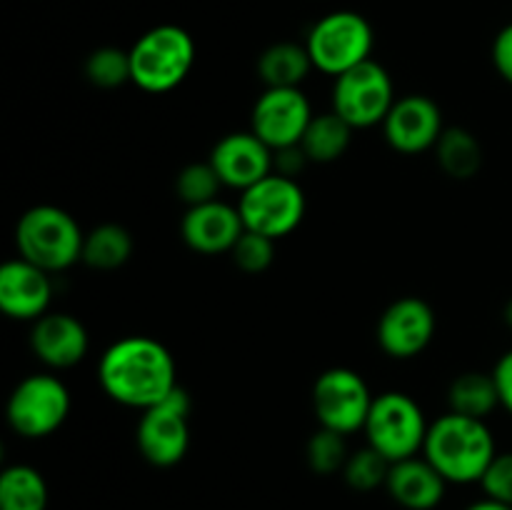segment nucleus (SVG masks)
<instances>
[{
	"label": "nucleus",
	"instance_id": "4468645a",
	"mask_svg": "<svg viewBox=\"0 0 512 510\" xmlns=\"http://www.w3.org/2000/svg\"><path fill=\"white\" fill-rule=\"evenodd\" d=\"M443 110L428 95H405L390 108L383 123L385 140L390 148L403 155H418L435 148L443 135Z\"/></svg>",
	"mask_w": 512,
	"mask_h": 510
},
{
	"label": "nucleus",
	"instance_id": "7ed1b4c3",
	"mask_svg": "<svg viewBox=\"0 0 512 510\" xmlns=\"http://www.w3.org/2000/svg\"><path fill=\"white\" fill-rule=\"evenodd\" d=\"M85 233L78 220L58 205H33L15 225V248L50 275L68 270L83 258Z\"/></svg>",
	"mask_w": 512,
	"mask_h": 510
},
{
	"label": "nucleus",
	"instance_id": "b1692460",
	"mask_svg": "<svg viewBox=\"0 0 512 510\" xmlns=\"http://www.w3.org/2000/svg\"><path fill=\"white\" fill-rule=\"evenodd\" d=\"M133 255V235L128 228L118 223L95 225L90 233H85L83 243V263L93 270H118Z\"/></svg>",
	"mask_w": 512,
	"mask_h": 510
},
{
	"label": "nucleus",
	"instance_id": "2f4dec72",
	"mask_svg": "<svg viewBox=\"0 0 512 510\" xmlns=\"http://www.w3.org/2000/svg\"><path fill=\"white\" fill-rule=\"evenodd\" d=\"M493 65L500 78L512 85V23L505 25L493 40Z\"/></svg>",
	"mask_w": 512,
	"mask_h": 510
},
{
	"label": "nucleus",
	"instance_id": "1a4fd4ad",
	"mask_svg": "<svg viewBox=\"0 0 512 510\" xmlns=\"http://www.w3.org/2000/svg\"><path fill=\"white\" fill-rule=\"evenodd\" d=\"M393 103V78L378 60H365L335 78L333 110L353 128L383 125Z\"/></svg>",
	"mask_w": 512,
	"mask_h": 510
},
{
	"label": "nucleus",
	"instance_id": "393cba45",
	"mask_svg": "<svg viewBox=\"0 0 512 510\" xmlns=\"http://www.w3.org/2000/svg\"><path fill=\"white\" fill-rule=\"evenodd\" d=\"M48 485L33 465H10L0 475V510H45Z\"/></svg>",
	"mask_w": 512,
	"mask_h": 510
},
{
	"label": "nucleus",
	"instance_id": "39448f33",
	"mask_svg": "<svg viewBox=\"0 0 512 510\" xmlns=\"http://www.w3.org/2000/svg\"><path fill=\"white\" fill-rule=\"evenodd\" d=\"M428 428L418 400L400 390H388L375 395L363 433L370 448L378 450L390 463H400L423 453Z\"/></svg>",
	"mask_w": 512,
	"mask_h": 510
},
{
	"label": "nucleus",
	"instance_id": "20e7f679",
	"mask_svg": "<svg viewBox=\"0 0 512 510\" xmlns=\"http://www.w3.org/2000/svg\"><path fill=\"white\" fill-rule=\"evenodd\" d=\"M195 65V40L180 25H155L130 48L133 83L145 93H170Z\"/></svg>",
	"mask_w": 512,
	"mask_h": 510
},
{
	"label": "nucleus",
	"instance_id": "473e14b6",
	"mask_svg": "<svg viewBox=\"0 0 512 510\" xmlns=\"http://www.w3.org/2000/svg\"><path fill=\"white\" fill-rule=\"evenodd\" d=\"M493 378L495 385H498L500 405L512 415V350L500 355L498 365L493 368Z\"/></svg>",
	"mask_w": 512,
	"mask_h": 510
},
{
	"label": "nucleus",
	"instance_id": "f03ea898",
	"mask_svg": "<svg viewBox=\"0 0 512 510\" xmlns=\"http://www.w3.org/2000/svg\"><path fill=\"white\" fill-rule=\"evenodd\" d=\"M423 455L448 483H480L498 455L488 423L468 415L445 413L430 423Z\"/></svg>",
	"mask_w": 512,
	"mask_h": 510
},
{
	"label": "nucleus",
	"instance_id": "cd10ccee",
	"mask_svg": "<svg viewBox=\"0 0 512 510\" xmlns=\"http://www.w3.org/2000/svg\"><path fill=\"white\" fill-rule=\"evenodd\" d=\"M390 465H393L390 460H385L378 450L368 445V448L350 453L348 463L343 468V478L358 493H370V490L388 483Z\"/></svg>",
	"mask_w": 512,
	"mask_h": 510
},
{
	"label": "nucleus",
	"instance_id": "5701e85b",
	"mask_svg": "<svg viewBox=\"0 0 512 510\" xmlns=\"http://www.w3.org/2000/svg\"><path fill=\"white\" fill-rule=\"evenodd\" d=\"M433 150L440 170L455 180L475 178L483 168V145L465 128H445Z\"/></svg>",
	"mask_w": 512,
	"mask_h": 510
},
{
	"label": "nucleus",
	"instance_id": "412c9836",
	"mask_svg": "<svg viewBox=\"0 0 512 510\" xmlns=\"http://www.w3.org/2000/svg\"><path fill=\"white\" fill-rule=\"evenodd\" d=\"M353 130V125L340 118L335 110L313 115L303 140H300V148L308 155L310 163H335L350 148Z\"/></svg>",
	"mask_w": 512,
	"mask_h": 510
},
{
	"label": "nucleus",
	"instance_id": "dca6fc26",
	"mask_svg": "<svg viewBox=\"0 0 512 510\" xmlns=\"http://www.w3.org/2000/svg\"><path fill=\"white\" fill-rule=\"evenodd\" d=\"M53 283L48 270L25 258H15L0 268V310L13 320H38L48 313Z\"/></svg>",
	"mask_w": 512,
	"mask_h": 510
},
{
	"label": "nucleus",
	"instance_id": "c85d7f7f",
	"mask_svg": "<svg viewBox=\"0 0 512 510\" xmlns=\"http://www.w3.org/2000/svg\"><path fill=\"white\" fill-rule=\"evenodd\" d=\"M305 458H308L310 470L318 475H335L338 470L343 473L345 463H348L350 458L348 445H345V435L328 428H320L318 433H313V438L308 440Z\"/></svg>",
	"mask_w": 512,
	"mask_h": 510
},
{
	"label": "nucleus",
	"instance_id": "0eeeda50",
	"mask_svg": "<svg viewBox=\"0 0 512 510\" xmlns=\"http://www.w3.org/2000/svg\"><path fill=\"white\" fill-rule=\"evenodd\" d=\"M238 210L245 230L280 240L303 223L305 193L295 178L270 173L240 193Z\"/></svg>",
	"mask_w": 512,
	"mask_h": 510
},
{
	"label": "nucleus",
	"instance_id": "ddd939ff",
	"mask_svg": "<svg viewBox=\"0 0 512 510\" xmlns=\"http://www.w3.org/2000/svg\"><path fill=\"white\" fill-rule=\"evenodd\" d=\"M435 310L423 298H398L378 320V345L395 360L423 353L435 335Z\"/></svg>",
	"mask_w": 512,
	"mask_h": 510
},
{
	"label": "nucleus",
	"instance_id": "f3484780",
	"mask_svg": "<svg viewBox=\"0 0 512 510\" xmlns=\"http://www.w3.org/2000/svg\"><path fill=\"white\" fill-rule=\"evenodd\" d=\"M243 230L245 225L238 205L233 208L223 200L193 205L185 210L183 220H180V235H183L185 245L200 255L230 253Z\"/></svg>",
	"mask_w": 512,
	"mask_h": 510
},
{
	"label": "nucleus",
	"instance_id": "a878e982",
	"mask_svg": "<svg viewBox=\"0 0 512 510\" xmlns=\"http://www.w3.org/2000/svg\"><path fill=\"white\" fill-rule=\"evenodd\" d=\"M85 78L95 85V88H120L125 83H133V68H130V50L113 48V45H103V48L93 50L85 60Z\"/></svg>",
	"mask_w": 512,
	"mask_h": 510
},
{
	"label": "nucleus",
	"instance_id": "72a5a7b5",
	"mask_svg": "<svg viewBox=\"0 0 512 510\" xmlns=\"http://www.w3.org/2000/svg\"><path fill=\"white\" fill-rule=\"evenodd\" d=\"M308 163H310L308 155L303 153V148H300V145H290V148L275 150V173H280V175L295 178V175H298Z\"/></svg>",
	"mask_w": 512,
	"mask_h": 510
},
{
	"label": "nucleus",
	"instance_id": "f704fd0d",
	"mask_svg": "<svg viewBox=\"0 0 512 510\" xmlns=\"http://www.w3.org/2000/svg\"><path fill=\"white\" fill-rule=\"evenodd\" d=\"M465 510H512V505L500 503V500H493V498H483V500H475V503L468 505Z\"/></svg>",
	"mask_w": 512,
	"mask_h": 510
},
{
	"label": "nucleus",
	"instance_id": "f257e3e1",
	"mask_svg": "<svg viewBox=\"0 0 512 510\" xmlns=\"http://www.w3.org/2000/svg\"><path fill=\"white\" fill-rule=\"evenodd\" d=\"M98 383L115 403L148 410L178 388V368L160 340L128 335L100 355Z\"/></svg>",
	"mask_w": 512,
	"mask_h": 510
},
{
	"label": "nucleus",
	"instance_id": "2eb2a0df",
	"mask_svg": "<svg viewBox=\"0 0 512 510\" xmlns=\"http://www.w3.org/2000/svg\"><path fill=\"white\" fill-rule=\"evenodd\" d=\"M210 163L223 185L243 193L245 188L275 173V150L263 143L253 130H240V133L223 135L213 145Z\"/></svg>",
	"mask_w": 512,
	"mask_h": 510
},
{
	"label": "nucleus",
	"instance_id": "f8f14e48",
	"mask_svg": "<svg viewBox=\"0 0 512 510\" xmlns=\"http://www.w3.org/2000/svg\"><path fill=\"white\" fill-rule=\"evenodd\" d=\"M313 115V105L300 88H265L253 105L250 130L273 150H283L300 145Z\"/></svg>",
	"mask_w": 512,
	"mask_h": 510
},
{
	"label": "nucleus",
	"instance_id": "4be33fe9",
	"mask_svg": "<svg viewBox=\"0 0 512 510\" xmlns=\"http://www.w3.org/2000/svg\"><path fill=\"white\" fill-rule=\"evenodd\" d=\"M450 413L468 415V418L485 420L500 405L498 385H495L493 373H480V370H468L460 373L448 388Z\"/></svg>",
	"mask_w": 512,
	"mask_h": 510
},
{
	"label": "nucleus",
	"instance_id": "c756f323",
	"mask_svg": "<svg viewBox=\"0 0 512 510\" xmlns=\"http://www.w3.org/2000/svg\"><path fill=\"white\" fill-rule=\"evenodd\" d=\"M233 255V263L238 265L243 273L260 275L273 265L275 260V240L265 238V235L253 233V230H243V235L238 238V243L230 250Z\"/></svg>",
	"mask_w": 512,
	"mask_h": 510
},
{
	"label": "nucleus",
	"instance_id": "6e6552de",
	"mask_svg": "<svg viewBox=\"0 0 512 510\" xmlns=\"http://www.w3.org/2000/svg\"><path fill=\"white\" fill-rule=\"evenodd\" d=\"M5 413L20 438H48L70 415L68 385L48 373L28 375L10 393Z\"/></svg>",
	"mask_w": 512,
	"mask_h": 510
},
{
	"label": "nucleus",
	"instance_id": "6ab92c4d",
	"mask_svg": "<svg viewBox=\"0 0 512 510\" xmlns=\"http://www.w3.org/2000/svg\"><path fill=\"white\" fill-rule=\"evenodd\" d=\"M445 485L448 480L435 470V465L428 458L400 460V463L390 465L388 473V488L390 498L398 505L408 510H433L443 503Z\"/></svg>",
	"mask_w": 512,
	"mask_h": 510
},
{
	"label": "nucleus",
	"instance_id": "9b49d317",
	"mask_svg": "<svg viewBox=\"0 0 512 510\" xmlns=\"http://www.w3.org/2000/svg\"><path fill=\"white\" fill-rule=\"evenodd\" d=\"M373 393L360 373L350 368H330L313 385V410L320 428L353 435L365 428Z\"/></svg>",
	"mask_w": 512,
	"mask_h": 510
},
{
	"label": "nucleus",
	"instance_id": "423d86ee",
	"mask_svg": "<svg viewBox=\"0 0 512 510\" xmlns=\"http://www.w3.org/2000/svg\"><path fill=\"white\" fill-rule=\"evenodd\" d=\"M373 45V25L355 10H335L323 15L305 38L315 70L333 78L370 60Z\"/></svg>",
	"mask_w": 512,
	"mask_h": 510
},
{
	"label": "nucleus",
	"instance_id": "9d476101",
	"mask_svg": "<svg viewBox=\"0 0 512 510\" xmlns=\"http://www.w3.org/2000/svg\"><path fill=\"white\" fill-rule=\"evenodd\" d=\"M190 395L175 388L165 400L143 410L135 430L138 450L155 468H173L190 448Z\"/></svg>",
	"mask_w": 512,
	"mask_h": 510
},
{
	"label": "nucleus",
	"instance_id": "aec40b11",
	"mask_svg": "<svg viewBox=\"0 0 512 510\" xmlns=\"http://www.w3.org/2000/svg\"><path fill=\"white\" fill-rule=\"evenodd\" d=\"M305 43H273L260 53L258 58V78L263 80L265 88H300L305 78L313 70Z\"/></svg>",
	"mask_w": 512,
	"mask_h": 510
},
{
	"label": "nucleus",
	"instance_id": "c9c22d12",
	"mask_svg": "<svg viewBox=\"0 0 512 510\" xmlns=\"http://www.w3.org/2000/svg\"><path fill=\"white\" fill-rule=\"evenodd\" d=\"M503 320H505V325H508V328L512 330V298L508 300V305H505V310H503Z\"/></svg>",
	"mask_w": 512,
	"mask_h": 510
},
{
	"label": "nucleus",
	"instance_id": "7c9ffc66",
	"mask_svg": "<svg viewBox=\"0 0 512 510\" xmlns=\"http://www.w3.org/2000/svg\"><path fill=\"white\" fill-rule=\"evenodd\" d=\"M485 490V498L500 500V503L512 505V450L510 453H498L493 463L485 470L480 480Z\"/></svg>",
	"mask_w": 512,
	"mask_h": 510
},
{
	"label": "nucleus",
	"instance_id": "a211bd4d",
	"mask_svg": "<svg viewBox=\"0 0 512 510\" xmlns=\"http://www.w3.org/2000/svg\"><path fill=\"white\" fill-rule=\"evenodd\" d=\"M90 338L85 325L70 313H45L30 330V350L43 365L65 370L88 355Z\"/></svg>",
	"mask_w": 512,
	"mask_h": 510
},
{
	"label": "nucleus",
	"instance_id": "bb28decb",
	"mask_svg": "<svg viewBox=\"0 0 512 510\" xmlns=\"http://www.w3.org/2000/svg\"><path fill=\"white\" fill-rule=\"evenodd\" d=\"M220 188H223V180L215 173L210 160H205V163H188L180 170L178 178H175V193H178V198L188 208L218 200Z\"/></svg>",
	"mask_w": 512,
	"mask_h": 510
}]
</instances>
